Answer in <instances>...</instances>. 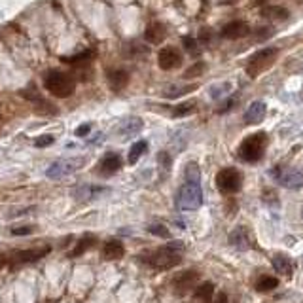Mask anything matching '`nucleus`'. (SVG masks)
<instances>
[{
    "label": "nucleus",
    "mask_w": 303,
    "mask_h": 303,
    "mask_svg": "<svg viewBox=\"0 0 303 303\" xmlns=\"http://www.w3.org/2000/svg\"><path fill=\"white\" fill-rule=\"evenodd\" d=\"M262 15L267 19H284V17H288V12L279 6H269L266 10H262Z\"/></svg>",
    "instance_id": "28"
},
{
    "label": "nucleus",
    "mask_w": 303,
    "mask_h": 303,
    "mask_svg": "<svg viewBox=\"0 0 303 303\" xmlns=\"http://www.w3.org/2000/svg\"><path fill=\"white\" fill-rule=\"evenodd\" d=\"M220 34L228 40H239V38H244L246 34H250V27L244 21H231V23L224 25Z\"/></svg>",
    "instance_id": "11"
},
{
    "label": "nucleus",
    "mask_w": 303,
    "mask_h": 303,
    "mask_svg": "<svg viewBox=\"0 0 303 303\" xmlns=\"http://www.w3.org/2000/svg\"><path fill=\"white\" fill-rule=\"evenodd\" d=\"M194 110V102H182L178 106L172 108V118H184Z\"/></svg>",
    "instance_id": "30"
},
{
    "label": "nucleus",
    "mask_w": 303,
    "mask_h": 303,
    "mask_svg": "<svg viewBox=\"0 0 303 303\" xmlns=\"http://www.w3.org/2000/svg\"><path fill=\"white\" fill-rule=\"evenodd\" d=\"M277 55H279V49L277 48H266L262 49V51H258V53H254L252 59L248 61V65H246V74L250 78H258L260 74H264L275 63Z\"/></svg>",
    "instance_id": "5"
},
{
    "label": "nucleus",
    "mask_w": 303,
    "mask_h": 303,
    "mask_svg": "<svg viewBox=\"0 0 303 303\" xmlns=\"http://www.w3.org/2000/svg\"><path fill=\"white\" fill-rule=\"evenodd\" d=\"M212 294H214V284L212 282H205V284L197 286L194 290V300L201 303H208L210 298H212Z\"/></svg>",
    "instance_id": "22"
},
{
    "label": "nucleus",
    "mask_w": 303,
    "mask_h": 303,
    "mask_svg": "<svg viewBox=\"0 0 303 303\" xmlns=\"http://www.w3.org/2000/svg\"><path fill=\"white\" fill-rule=\"evenodd\" d=\"M271 172H273L275 180L279 182L280 186L288 188V190H296V188H302L303 186V174L300 170L290 169V167H277Z\"/></svg>",
    "instance_id": "8"
},
{
    "label": "nucleus",
    "mask_w": 303,
    "mask_h": 303,
    "mask_svg": "<svg viewBox=\"0 0 303 303\" xmlns=\"http://www.w3.org/2000/svg\"><path fill=\"white\" fill-rule=\"evenodd\" d=\"M266 112H267V106L264 101H256L252 102L248 110L244 112V123H248V125H258V123H262L264 118H266Z\"/></svg>",
    "instance_id": "14"
},
{
    "label": "nucleus",
    "mask_w": 303,
    "mask_h": 303,
    "mask_svg": "<svg viewBox=\"0 0 303 303\" xmlns=\"http://www.w3.org/2000/svg\"><path fill=\"white\" fill-rule=\"evenodd\" d=\"M21 95H23L29 102H33L34 106H36L38 110H46V112H55V108L49 104L46 99L42 97L40 93H38L34 87H31V89H25V91H21Z\"/></svg>",
    "instance_id": "18"
},
{
    "label": "nucleus",
    "mask_w": 303,
    "mask_h": 303,
    "mask_svg": "<svg viewBox=\"0 0 303 303\" xmlns=\"http://www.w3.org/2000/svg\"><path fill=\"white\" fill-rule=\"evenodd\" d=\"M242 174L233 167H226V169L218 170L216 174V186L222 194H235L241 190Z\"/></svg>",
    "instance_id": "6"
},
{
    "label": "nucleus",
    "mask_w": 303,
    "mask_h": 303,
    "mask_svg": "<svg viewBox=\"0 0 303 303\" xmlns=\"http://www.w3.org/2000/svg\"><path fill=\"white\" fill-rule=\"evenodd\" d=\"M84 165H85L84 158L61 159V161H55V163H53V165L46 170V174H48V178L57 180V178H63V176H68V174L76 172L78 169H82Z\"/></svg>",
    "instance_id": "7"
},
{
    "label": "nucleus",
    "mask_w": 303,
    "mask_h": 303,
    "mask_svg": "<svg viewBox=\"0 0 303 303\" xmlns=\"http://www.w3.org/2000/svg\"><path fill=\"white\" fill-rule=\"evenodd\" d=\"M4 266H6V258H4V256H0V269H2Z\"/></svg>",
    "instance_id": "39"
},
{
    "label": "nucleus",
    "mask_w": 303,
    "mask_h": 303,
    "mask_svg": "<svg viewBox=\"0 0 303 303\" xmlns=\"http://www.w3.org/2000/svg\"><path fill=\"white\" fill-rule=\"evenodd\" d=\"M182 250H184V244H182L180 241H174V242L165 244V246H161V248L152 250V252H150V254H146L142 260H144L150 267L165 271V269H172L174 266H178V264H180Z\"/></svg>",
    "instance_id": "1"
},
{
    "label": "nucleus",
    "mask_w": 303,
    "mask_h": 303,
    "mask_svg": "<svg viewBox=\"0 0 303 303\" xmlns=\"http://www.w3.org/2000/svg\"><path fill=\"white\" fill-rule=\"evenodd\" d=\"M167 38V29L161 23H152L146 27L144 31V40L148 44H161Z\"/></svg>",
    "instance_id": "16"
},
{
    "label": "nucleus",
    "mask_w": 303,
    "mask_h": 303,
    "mask_svg": "<svg viewBox=\"0 0 303 303\" xmlns=\"http://www.w3.org/2000/svg\"><path fill=\"white\" fill-rule=\"evenodd\" d=\"M89 129H91V125H89V123H85V125H80V127L76 129V136H85V135L89 133Z\"/></svg>",
    "instance_id": "37"
},
{
    "label": "nucleus",
    "mask_w": 303,
    "mask_h": 303,
    "mask_svg": "<svg viewBox=\"0 0 303 303\" xmlns=\"http://www.w3.org/2000/svg\"><path fill=\"white\" fill-rule=\"evenodd\" d=\"M93 59V51L91 49H85V51H82V53H74L72 57H63V61L65 63H70V65H82V63H87V61Z\"/></svg>",
    "instance_id": "29"
},
{
    "label": "nucleus",
    "mask_w": 303,
    "mask_h": 303,
    "mask_svg": "<svg viewBox=\"0 0 303 303\" xmlns=\"http://www.w3.org/2000/svg\"><path fill=\"white\" fill-rule=\"evenodd\" d=\"M148 231H150V233H154V235H158V237H163V239H169L170 237L169 230H167L163 224H154V226H150V228H148Z\"/></svg>",
    "instance_id": "33"
},
{
    "label": "nucleus",
    "mask_w": 303,
    "mask_h": 303,
    "mask_svg": "<svg viewBox=\"0 0 303 303\" xmlns=\"http://www.w3.org/2000/svg\"><path fill=\"white\" fill-rule=\"evenodd\" d=\"M53 136L51 135H42V136H36L34 138V146L36 148H46V146H49V144H53Z\"/></svg>",
    "instance_id": "34"
},
{
    "label": "nucleus",
    "mask_w": 303,
    "mask_h": 303,
    "mask_svg": "<svg viewBox=\"0 0 303 303\" xmlns=\"http://www.w3.org/2000/svg\"><path fill=\"white\" fill-rule=\"evenodd\" d=\"M230 242L235 246V248H239V250H246V248L250 246L248 231L244 230V228H237V230H233L230 233Z\"/></svg>",
    "instance_id": "20"
},
{
    "label": "nucleus",
    "mask_w": 303,
    "mask_h": 303,
    "mask_svg": "<svg viewBox=\"0 0 303 303\" xmlns=\"http://www.w3.org/2000/svg\"><path fill=\"white\" fill-rule=\"evenodd\" d=\"M203 70H205V63L203 61H199V63H195V65H192L186 72H184V78H197V76H201L203 74Z\"/></svg>",
    "instance_id": "31"
},
{
    "label": "nucleus",
    "mask_w": 303,
    "mask_h": 303,
    "mask_svg": "<svg viewBox=\"0 0 303 303\" xmlns=\"http://www.w3.org/2000/svg\"><path fill=\"white\" fill-rule=\"evenodd\" d=\"M176 205L182 210H195L203 205V192L199 182H188L178 190L176 195Z\"/></svg>",
    "instance_id": "4"
},
{
    "label": "nucleus",
    "mask_w": 303,
    "mask_h": 303,
    "mask_svg": "<svg viewBox=\"0 0 303 303\" xmlns=\"http://www.w3.org/2000/svg\"><path fill=\"white\" fill-rule=\"evenodd\" d=\"M186 180L188 182H199V167H197V163H188V167H186Z\"/></svg>",
    "instance_id": "32"
},
{
    "label": "nucleus",
    "mask_w": 303,
    "mask_h": 303,
    "mask_svg": "<svg viewBox=\"0 0 303 303\" xmlns=\"http://www.w3.org/2000/svg\"><path fill=\"white\" fill-rule=\"evenodd\" d=\"M146 150H148V142H146V140H138V142H135V144L131 146V150H129L127 161H129L131 165H135V163L146 154Z\"/></svg>",
    "instance_id": "24"
},
{
    "label": "nucleus",
    "mask_w": 303,
    "mask_h": 303,
    "mask_svg": "<svg viewBox=\"0 0 303 303\" xmlns=\"http://www.w3.org/2000/svg\"><path fill=\"white\" fill-rule=\"evenodd\" d=\"M273 267L277 269V273H282L286 277L292 275V264H290V258L284 254H277L273 256Z\"/></svg>",
    "instance_id": "23"
},
{
    "label": "nucleus",
    "mask_w": 303,
    "mask_h": 303,
    "mask_svg": "<svg viewBox=\"0 0 303 303\" xmlns=\"http://www.w3.org/2000/svg\"><path fill=\"white\" fill-rule=\"evenodd\" d=\"M12 233H13V235H29V233H33V228H31V226H23V228H13Z\"/></svg>",
    "instance_id": "36"
},
{
    "label": "nucleus",
    "mask_w": 303,
    "mask_h": 303,
    "mask_svg": "<svg viewBox=\"0 0 303 303\" xmlns=\"http://www.w3.org/2000/svg\"><path fill=\"white\" fill-rule=\"evenodd\" d=\"M277 286H279V280L275 279V277H267V275L260 277L258 282H256V288L260 292H271V290H275Z\"/></svg>",
    "instance_id": "26"
},
{
    "label": "nucleus",
    "mask_w": 303,
    "mask_h": 303,
    "mask_svg": "<svg viewBox=\"0 0 303 303\" xmlns=\"http://www.w3.org/2000/svg\"><path fill=\"white\" fill-rule=\"evenodd\" d=\"M258 2H266V0H258Z\"/></svg>",
    "instance_id": "40"
},
{
    "label": "nucleus",
    "mask_w": 303,
    "mask_h": 303,
    "mask_svg": "<svg viewBox=\"0 0 303 303\" xmlns=\"http://www.w3.org/2000/svg\"><path fill=\"white\" fill-rule=\"evenodd\" d=\"M121 51H123V57H127V59L148 55V48L142 46V44H138V42H127V44H123Z\"/></svg>",
    "instance_id": "21"
},
{
    "label": "nucleus",
    "mask_w": 303,
    "mask_h": 303,
    "mask_svg": "<svg viewBox=\"0 0 303 303\" xmlns=\"http://www.w3.org/2000/svg\"><path fill=\"white\" fill-rule=\"evenodd\" d=\"M197 273L195 271H184L180 275H176V279L172 280V284H174V292L182 296V294H186V292L190 290L192 286L195 284V280H197Z\"/></svg>",
    "instance_id": "15"
},
{
    "label": "nucleus",
    "mask_w": 303,
    "mask_h": 303,
    "mask_svg": "<svg viewBox=\"0 0 303 303\" xmlns=\"http://www.w3.org/2000/svg\"><path fill=\"white\" fill-rule=\"evenodd\" d=\"M49 246H42V248H29V250H19L13 254V262L15 264H31L36 262L40 258H44L46 254H49Z\"/></svg>",
    "instance_id": "13"
},
{
    "label": "nucleus",
    "mask_w": 303,
    "mask_h": 303,
    "mask_svg": "<svg viewBox=\"0 0 303 303\" xmlns=\"http://www.w3.org/2000/svg\"><path fill=\"white\" fill-rule=\"evenodd\" d=\"M184 46H186V49L188 51H195L197 49V40H194V38H184Z\"/></svg>",
    "instance_id": "35"
},
{
    "label": "nucleus",
    "mask_w": 303,
    "mask_h": 303,
    "mask_svg": "<svg viewBox=\"0 0 303 303\" xmlns=\"http://www.w3.org/2000/svg\"><path fill=\"white\" fill-rule=\"evenodd\" d=\"M121 165H123V161H121L120 154H106L99 163V172L102 176H112L121 169Z\"/></svg>",
    "instance_id": "12"
},
{
    "label": "nucleus",
    "mask_w": 303,
    "mask_h": 303,
    "mask_svg": "<svg viewBox=\"0 0 303 303\" xmlns=\"http://www.w3.org/2000/svg\"><path fill=\"white\" fill-rule=\"evenodd\" d=\"M192 89H195V85H188V87H176V85H169V87H167V89L163 91V97H167V99L182 97V95L190 93Z\"/></svg>",
    "instance_id": "27"
},
{
    "label": "nucleus",
    "mask_w": 303,
    "mask_h": 303,
    "mask_svg": "<svg viewBox=\"0 0 303 303\" xmlns=\"http://www.w3.org/2000/svg\"><path fill=\"white\" fill-rule=\"evenodd\" d=\"M125 254V248L120 241L112 239V241H106L104 246H102V258L104 260H120Z\"/></svg>",
    "instance_id": "19"
},
{
    "label": "nucleus",
    "mask_w": 303,
    "mask_h": 303,
    "mask_svg": "<svg viewBox=\"0 0 303 303\" xmlns=\"http://www.w3.org/2000/svg\"><path fill=\"white\" fill-rule=\"evenodd\" d=\"M158 65L161 70H174L182 65V55L176 48H163L158 53Z\"/></svg>",
    "instance_id": "9"
},
{
    "label": "nucleus",
    "mask_w": 303,
    "mask_h": 303,
    "mask_svg": "<svg viewBox=\"0 0 303 303\" xmlns=\"http://www.w3.org/2000/svg\"><path fill=\"white\" fill-rule=\"evenodd\" d=\"M214 303H228V296L226 294H218V298H216Z\"/></svg>",
    "instance_id": "38"
},
{
    "label": "nucleus",
    "mask_w": 303,
    "mask_h": 303,
    "mask_svg": "<svg viewBox=\"0 0 303 303\" xmlns=\"http://www.w3.org/2000/svg\"><path fill=\"white\" fill-rule=\"evenodd\" d=\"M267 148V135L266 133H254L246 136L239 146V158L244 163H256L264 158Z\"/></svg>",
    "instance_id": "3"
},
{
    "label": "nucleus",
    "mask_w": 303,
    "mask_h": 303,
    "mask_svg": "<svg viewBox=\"0 0 303 303\" xmlns=\"http://www.w3.org/2000/svg\"><path fill=\"white\" fill-rule=\"evenodd\" d=\"M140 129H142V120L133 116V118H127V120L121 121L120 127H118V135L129 138V136H135V135L140 133Z\"/></svg>",
    "instance_id": "17"
},
{
    "label": "nucleus",
    "mask_w": 303,
    "mask_h": 303,
    "mask_svg": "<svg viewBox=\"0 0 303 303\" xmlns=\"http://www.w3.org/2000/svg\"><path fill=\"white\" fill-rule=\"evenodd\" d=\"M44 87L49 91V95L57 99H68L76 89V82L70 74L61 70H48L44 74Z\"/></svg>",
    "instance_id": "2"
},
{
    "label": "nucleus",
    "mask_w": 303,
    "mask_h": 303,
    "mask_svg": "<svg viewBox=\"0 0 303 303\" xmlns=\"http://www.w3.org/2000/svg\"><path fill=\"white\" fill-rule=\"evenodd\" d=\"M106 82L112 91H123L129 84V72L123 68H108L106 70Z\"/></svg>",
    "instance_id": "10"
},
{
    "label": "nucleus",
    "mask_w": 303,
    "mask_h": 303,
    "mask_svg": "<svg viewBox=\"0 0 303 303\" xmlns=\"http://www.w3.org/2000/svg\"><path fill=\"white\" fill-rule=\"evenodd\" d=\"M95 241H97V239H95L93 235H85V237H82V239H80V242L76 244V248H74L72 252H70V258H76V256L84 254L85 250H89V248L95 244Z\"/></svg>",
    "instance_id": "25"
}]
</instances>
